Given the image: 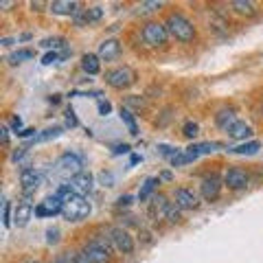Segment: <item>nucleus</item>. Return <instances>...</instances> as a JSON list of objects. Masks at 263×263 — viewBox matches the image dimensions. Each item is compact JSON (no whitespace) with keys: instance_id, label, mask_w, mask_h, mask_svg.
Returning <instances> with one entry per match:
<instances>
[{"instance_id":"f257e3e1","label":"nucleus","mask_w":263,"mask_h":263,"mask_svg":"<svg viewBox=\"0 0 263 263\" xmlns=\"http://www.w3.org/2000/svg\"><path fill=\"white\" fill-rule=\"evenodd\" d=\"M164 27L169 31V37H174L180 44H189L193 42L197 35L195 24L186 18L184 13H169L167 20H164Z\"/></svg>"},{"instance_id":"f03ea898","label":"nucleus","mask_w":263,"mask_h":263,"mask_svg":"<svg viewBox=\"0 0 263 263\" xmlns=\"http://www.w3.org/2000/svg\"><path fill=\"white\" fill-rule=\"evenodd\" d=\"M105 84H108L110 88L114 90H127L129 86L136 84V70L132 68V66H117V68H110L108 72H105Z\"/></svg>"},{"instance_id":"7ed1b4c3","label":"nucleus","mask_w":263,"mask_h":263,"mask_svg":"<svg viewBox=\"0 0 263 263\" xmlns=\"http://www.w3.org/2000/svg\"><path fill=\"white\" fill-rule=\"evenodd\" d=\"M90 211H92V204L88 202V197L84 195H72L70 200L64 202V211H62V217L66 221H84Z\"/></svg>"},{"instance_id":"20e7f679","label":"nucleus","mask_w":263,"mask_h":263,"mask_svg":"<svg viewBox=\"0 0 263 263\" xmlns=\"http://www.w3.org/2000/svg\"><path fill=\"white\" fill-rule=\"evenodd\" d=\"M141 37H143L145 46H149V48H162L164 44H167V40H169V31H167V27H164V22H154L152 20V22L143 24Z\"/></svg>"},{"instance_id":"39448f33","label":"nucleus","mask_w":263,"mask_h":263,"mask_svg":"<svg viewBox=\"0 0 263 263\" xmlns=\"http://www.w3.org/2000/svg\"><path fill=\"white\" fill-rule=\"evenodd\" d=\"M84 252L92 263H110L112 261V243L110 237H95L84 246Z\"/></svg>"},{"instance_id":"423d86ee","label":"nucleus","mask_w":263,"mask_h":263,"mask_svg":"<svg viewBox=\"0 0 263 263\" xmlns=\"http://www.w3.org/2000/svg\"><path fill=\"white\" fill-rule=\"evenodd\" d=\"M108 237H110V243L114 250H119L123 254H132L134 252V237H132L125 228L121 226H114L108 230Z\"/></svg>"},{"instance_id":"0eeeda50","label":"nucleus","mask_w":263,"mask_h":263,"mask_svg":"<svg viewBox=\"0 0 263 263\" xmlns=\"http://www.w3.org/2000/svg\"><path fill=\"white\" fill-rule=\"evenodd\" d=\"M221 186H224V178H219L217 174H211L202 180V184H200V195H202V200H206V202H215L219 193H221Z\"/></svg>"},{"instance_id":"6e6552de","label":"nucleus","mask_w":263,"mask_h":263,"mask_svg":"<svg viewBox=\"0 0 263 263\" xmlns=\"http://www.w3.org/2000/svg\"><path fill=\"white\" fill-rule=\"evenodd\" d=\"M248 182H250V176L241 167H230L224 174V186H228L230 191H241V189L248 186Z\"/></svg>"},{"instance_id":"1a4fd4ad","label":"nucleus","mask_w":263,"mask_h":263,"mask_svg":"<svg viewBox=\"0 0 263 263\" xmlns=\"http://www.w3.org/2000/svg\"><path fill=\"white\" fill-rule=\"evenodd\" d=\"M169 200L167 195L162 193H156L149 204H147V217H149L152 221H160V219H167V211H169Z\"/></svg>"},{"instance_id":"9d476101","label":"nucleus","mask_w":263,"mask_h":263,"mask_svg":"<svg viewBox=\"0 0 263 263\" xmlns=\"http://www.w3.org/2000/svg\"><path fill=\"white\" fill-rule=\"evenodd\" d=\"M64 211V200L57 195H48L35 206V217H53V215H62Z\"/></svg>"},{"instance_id":"9b49d317","label":"nucleus","mask_w":263,"mask_h":263,"mask_svg":"<svg viewBox=\"0 0 263 263\" xmlns=\"http://www.w3.org/2000/svg\"><path fill=\"white\" fill-rule=\"evenodd\" d=\"M55 171L57 174H62V176H66V178H75L77 174H81V160L77 158L75 154H64L60 160H57V164H55Z\"/></svg>"},{"instance_id":"f8f14e48","label":"nucleus","mask_w":263,"mask_h":263,"mask_svg":"<svg viewBox=\"0 0 263 263\" xmlns=\"http://www.w3.org/2000/svg\"><path fill=\"white\" fill-rule=\"evenodd\" d=\"M44 174L40 169H33V167H22L20 169V184H22V191L24 193H33L35 189L42 184Z\"/></svg>"},{"instance_id":"ddd939ff","label":"nucleus","mask_w":263,"mask_h":263,"mask_svg":"<svg viewBox=\"0 0 263 263\" xmlns=\"http://www.w3.org/2000/svg\"><path fill=\"white\" fill-rule=\"evenodd\" d=\"M174 202L182 211H193V209L200 206V197H197V193L193 191V189H186V186L176 189L174 191Z\"/></svg>"},{"instance_id":"4468645a","label":"nucleus","mask_w":263,"mask_h":263,"mask_svg":"<svg viewBox=\"0 0 263 263\" xmlns=\"http://www.w3.org/2000/svg\"><path fill=\"white\" fill-rule=\"evenodd\" d=\"M68 184L72 189V193L75 195H88L90 191H92V184H95V178L90 171H81V174H77L75 178H70L68 180Z\"/></svg>"},{"instance_id":"2eb2a0df","label":"nucleus","mask_w":263,"mask_h":263,"mask_svg":"<svg viewBox=\"0 0 263 263\" xmlns=\"http://www.w3.org/2000/svg\"><path fill=\"white\" fill-rule=\"evenodd\" d=\"M121 51H123V46H121L119 40L110 37V40H103V42L99 44V53L97 55H99V60L101 62H114L121 55Z\"/></svg>"},{"instance_id":"dca6fc26","label":"nucleus","mask_w":263,"mask_h":263,"mask_svg":"<svg viewBox=\"0 0 263 263\" xmlns=\"http://www.w3.org/2000/svg\"><path fill=\"white\" fill-rule=\"evenodd\" d=\"M237 121H239V119H237V110H235V108H221V110L215 114V125H217L221 132H226V134H228V129L233 127Z\"/></svg>"},{"instance_id":"f3484780","label":"nucleus","mask_w":263,"mask_h":263,"mask_svg":"<svg viewBox=\"0 0 263 263\" xmlns=\"http://www.w3.org/2000/svg\"><path fill=\"white\" fill-rule=\"evenodd\" d=\"M48 11L55 15H75L79 11V3H70V0H53L48 3Z\"/></svg>"},{"instance_id":"a211bd4d","label":"nucleus","mask_w":263,"mask_h":263,"mask_svg":"<svg viewBox=\"0 0 263 263\" xmlns=\"http://www.w3.org/2000/svg\"><path fill=\"white\" fill-rule=\"evenodd\" d=\"M33 213H35V209H33L29 202L18 204V206H15V211H13V224L18 226V228H24V226L29 224V219L33 217Z\"/></svg>"},{"instance_id":"6ab92c4d","label":"nucleus","mask_w":263,"mask_h":263,"mask_svg":"<svg viewBox=\"0 0 263 263\" xmlns=\"http://www.w3.org/2000/svg\"><path fill=\"white\" fill-rule=\"evenodd\" d=\"M250 136H252V127L246 121H237L235 125L228 129V138H233V141H248Z\"/></svg>"},{"instance_id":"aec40b11","label":"nucleus","mask_w":263,"mask_h":263,"mask_svg":"<svg viewBox=\"0 0 263 263\" xmlns=\"http://www.w3.org/2000/svg\"><path fill=\"white\" fill-rule=\"evenodd\" d=\"M230 9H233L237 15H243V18L257 15V5H254L252 0H235V3H230Z\"/></svg>"},{"instance_id":"412c9836","label":"nucleus","mask_w":263,"mask_h":263,"mask_svg":"<svg viewBox=\"0 0 263 263\" xmlns=\"http://www.w3.org/2000/svg\"><path fill=\"white\" fill-rule=\"evenodd\" d=\"M81 68H84L86 75H99L101 72V60L95 53H86L81 57Z\"/></svg>"},{"instance_id":"4be33fe9","label":"nucleus","mask_w":263,"mask_h":263,"mask_svg":"<svg viewBox=\"0 0 263 263\" xmlns=\"http://www.w3.org/2000/svg\"><path fill=\"white\" fill-rule=\"evenodd\" d=\"M156 184H160L158 178H147L145 182H143V186H141V191H138V200H141V202L152 200L154 191H156Z\"/></svg>"},{"instance_id":"5701e85b","label":"nucleus","mask_w":263,"mask_h":263,"mask_svg":"<svg viewBox=\"0 0 263 263\" xmlns=\"http://www.w3.org/2000/svg\"><path fill=\"white\" fill-rule=\"evenodd\" d=\"M121 121H123V125L127 127V132L132 136H138V123L134 119V112L127 110V108H121Z\"/></svg>"},{"instance_id":"b1692460","label":"nucleus","mask_w":263,"mask_h":263,"mask_svg":"<svg viewBox=\"0 0 263 263\" xmlns=\"http://www.w3.org/2000/svg\"><path fill=\"white\" fill-rule=\"evenodd\" d=\"M261 149V143L259 141H248V143H241V145H237L233 147V154H239V156H252V154H257Z\"/></svg>"},{"instance_id":"393cba45","label":"nucleus","mask_w":263,"mask_h":263,"mask_svg":"<svg viewBox=\"0 0 263 263\" xmlns=\"http://www.w3.org/2000/svg\"><path fill=\"white\" fill-rule=\"evenodd\" d=\"M33 53L31 48H20V51H15V53H11L9 57H7V62H9L11 66H18V64H22V62H27V60H33Z\"/></svg>"},{"instance_id":"a878e982","label":"nucleus","mask_w":263,"mask_h":263,"mask_svg":"<svg viewBox=\"0 0 263 263\" xmlns=\"http://www.w3.org/2000/svg\"><path fill=\"white\" fill-rule=\"evenodd\" d=\"M62 134H64L62 127H48V129H44V132H40V134L33 138V143H46V141H53V138L62 136Z\"/></svg>"},{"instance_id":"bb28decb","label":"nucleus","mask_w":263,"mask_h":263,"mask_svg":"<svg viewBox=\"0 0 263 263\" xmlns=\"http://www.w3.org/2000/svg\"><path fill=\"white\" fill-rule=\"evenodd\" d=\"M167 221H169V224H180V221H182V209H180L176 202H171V204H169Z\"/></svg>"},{"instance_id":"cd10ccee","label":"nucleus","mask_w":263,"mask_h":263,"mask_svg":"<svg viewBox=\"0 0 263 263\" xmlns=\"http://www.w3.org/2000/svg\"><path fill=\"white\" fill-rule=\"evenodd\" d=\"M145 99H141V97H136V95H129V97H125V105H123V108H138V110H143L145 108Z\"/></svg>"},{"instance_id":"c85d7f7f","label":"nucleus","mask_w":263,"mask_h":263,"mask_svg":"<svg viewBox=\"0 0 263 263\" xmlns=\"http://www.w3.org/2000/svg\"><path fill=\"white\" fill-rule=\"evenodd\" d=\"M182 134L189 138V141H191V138H195L197 134H200V125H197L195 121H186L184 127H182Z\"/></svg>"},{"instance_id":"c756f323","label":"nucleus","mask_w":263,"mask_h":263,"mask_svg":"<svg viewBox=\"0 0 263 263\" xmlns=\"http://www.w3.org/2000/svg\"><path fill=\"white\" fill-rule=\"evenodd\" d=\"M42 46L44 48H53V51H55V48H68V46H66L64 37H48V40H44V42H42Z\"/></svg>"},{"instance_id":"7c9ffc66","label":"nucleus","mask_w":263,"mask_h":263,"mask_svg":"<svg viewBox=\"0 0 263 263\" xmlns=\"http://www.w3.org/2000/svg\"><path fill=\"white\" fill-rule=\"evenodd\" d=\"M162 3L160 0H152V3H141V7H138V13H152L156 9H160Z\"/></svg>"},{"instance_id":"2f4dec72","label":"nucleus","mask_w":263,"mask_h":263,"mask_svg":"<svg viewBox=\"0 0 263 263\" xmlns=\"http://www.w3.org/2000/svg\"><path fill=\"white\" fill-rule=\"evenodd\" d=\"M60 241V228H48L46 230V243H57Z\"/></svg>"},{"instance_id":"473e14b6","label":"nucleus","mask_w":263,"mask_h":263,"mask_svg":"<svg viewBox=\"0 0 263 263\" xmlns=\"http://www.w3.org/2000/svg\"><path fill=\"white\" fill-rule=\"evenodd\" d=\"M72 263H92V261L88 259V254L84 250H79V252L72 254Z\"/></svg>"},{"instance_id":"72a5a7b5","label":"nucleus","mask_w":263,"mask_h":263,"mask_svg":"<svg viewBox=\"0 0 263 263\" xmlns=\"http://www.w3.org/2000/svg\"><path fill=\"white\" fill-rule=\"evenodd\" d=\"M60 53L57 51H51V53H46L44 57H42V64H53V62H60Z\"/></svg>"},{"instance_id":"f704fd0d","label":"nucleus","mask_w":263,"mask_h":263,"mask_svg":"<svg viewBox=\"0 0 263 263\" xmlns=\"http://www.w3.org/2000/svg\"><path fill=\"white\" fill-rule=\"evenodd\" d=\"M158 149H160V154H162V156H169V158H174V156H178V154H180L178 149H174V147H169V145H160Z\"/></svg>"},{"instance_id":"c9c22d12","label":"nucleus","mask_w":263,"mask_h":263,"mask_svg":"<svg viewBox=\"0 0 263 263\" xmlns=\"http://www.w3.org/2000/svg\"><path fill=\"white\" fill-rule=\"evenodd\" d=\"M3 221H5V226H9V224H11V204H9V202H5V211H3Z\"/></svg>"},{"instance_id":"e433bc0d","label":"nucleus","mask_w":263,"mask_h":263,"mask_svg":"<svg viewBox=\"0 0 263 263\" xmlns=\"http://www.w3.org/2000/svg\"><path fill=\"white\" fill-rule=\"evenodd\" d=\"M110 112H112L110 101H99V114H101V117H105V114H110Z\"/></svg>"},{"instance_id":"4c0bfd02","label":"nucleus","mask_w":263,"mask_h":263,"mask_svg":"<svg viewBox=\"0 0 263 263\" xmlns=\"http://www.w3.org/2000/svg\"><path fill=\"white\" fill-rule=\"evenodd\" d=\"M66 123H68L70 127H75V125H77V117H75V110H72V108L66 110Z\"/></svg>"},{"instance_id":"58836bf2","label":"nucleus","mask_w":263,"mask_h":263,"mask_svg":"<svg viewBox=\"0 0 263 263\" xmlns=\"http://www.w3.org/2000/svg\"><path fill=\"white\" fill-rule=\"evenodd\" d=\"M9 127H7V125H3V127H0V136H3V145L7 147V145H9Z\"/></svg>"},{"instance_id":"ea45409f","label":"nucleus","mask_w":263,"mask_h":263,"mask_svg":"<svg viewBox=\"0 0 263 263\" xmlns=\"http://www.w3.org/2000/svg\"><path fill=\"white\" fill-rule=\"evenodd\" d=\"M24 154H27V147H18V149H15V152L11 154V160H13V162H18Z\"/></svg>"},{"instance_id":"a19ab883","label":"nucleus","mask_w":263,"mask_h":263,"mask_svg":"<svg viewBox=\"0 0 263 263\" xmlns=\"http://www.w3.org/2000/svg\"><path fill=\"white\" fill-rule=\"evenodd\" d=\"M11 127L15 129V134H20V132H22V119L20 117H13L11 119Z\"/></svg>"},{"instance_id":"79ce46f5","label":"nucleus","mask_w":263,"mask_h":263,"mask_svg":"<svg viewBox=\"0 0 263 263\" xmlns=\"http://www.w3.org/2000/svg\"><path fill=\"white\" fill-rule=\"evenodd\" d=\"M53 263H72V257L70 254H57L53 259Z\"/></svg>"},{"instance_id":"37998d69","label":"nucleus","mask_w":263,"mask_h":263,"mask_svg":"<svg viewBox=\"0 0 263 263\" xmlns=\"http://www.w3.org/2000/svg\"><path fill=\"white\" fill-rule=\"evenodd\" d=\"M132 200H134V197H132V195H121L117 204H119V206H129Z\"/></svg>"},{"instance_id":"c03bdc74","label":"nucleus","mask_w":263,"mask_h":263,"mask_svg":"<svg viewBox=\"0 0 263 263\" xmlns=\"http://www.w3.org/2000/svg\"><path fill=\"white\" fill-rule=\"evenodd\" d=\"M18 136H20V138H29V136H33V138H35L37 134H35V129H33V127H27V129H22Z\"/></svg>"},{"instance_id":"a18cd8bd","label":"nucleus","mask_w":263,"mask_h":263,"mask_svg":"<svg viewBox=\"0 0 263 263\" xmlns=\"http://www.w3.org/2000/svg\"><path fill=\"white\" fill-rule=\"evenodd\" d=\"M129 149H132V147L123 143V145H117V147H114V154H117V156H119V154H127Z\"/></svg>"},{"instance_id":"49530a36","label":"nucleus","mask_w":263,"mask_h":263,"mask_svg":"<svg viewBox=\"0 0 263 263\" xmlns=\"http://www.w3.org/2000/svg\"><path fill=\"white\" fill-rule=\"evenodd\" d=\"M29 7H31L33 11H42V7H48V5H44V3H31Z\"/></svg>"},{"instance_id":"de8ad7c7","label":"nucleus","mask_w":263,"mask_h":263,"mask_svg":"<svg viewBox=\"0 0 263 263\" xmlns=\"http://www.w3.org/2000/svg\"><path fill=\"white\" fill-rule=\"evenodd\" d=\"M101 180L108 182V186H112V174H101Z\"/></svg>"},{"instance_id":"09e8293b","label":"nucleus","mask_w":263,"mask_h":263,"mask_svg":"<svg viewBox=\"0 0 263 263\" xmlns=\"http://www.w3.org/2000/svg\"><path fill=\"white\" fill-rule=\"evenodd\" d=\"M0 44H3V46H11L13 40H11V37H3V40H0Z\"/></svg>"},{"instance_id":"8fccbe9b","label":"nucleus","mask_w":263,"mask_h":263,"mask_svg":"<svg viewBox=\"0 0 263 263\" xmlns=\"http://www.w3.org/2000/svg\"><path fill=\"white\" fill-rule=\"evenodd\" d=\"M0 7H3V9L7 11V9H9V7H13V3H9V0H3V3H0Z\"/></svg>"},{"instance_id":"3c124183","label":"nucleus","mask_w":263,"mask_h":263,"mask_svg":"<svg viewBox=\"0 0 263 263\" xmlns=\"http://www.w3.org/2000/svg\"><path fill=\"white\" fill-rule=\"evenodd\" d=\"M143 158H141V156H132V164H136V162H141Z\"/></svg>"},{"instance_id":"603ef678","label":"nucleus","mask_w":263,"mask_h":263,"mask_svg":"<svg viewBox=\"0 0 263 263\" xmlns=\"http://www.w3.org/2000/svg\"><path fill=\"white\" fill-rule=\"evenodd\" d=\"M261 114H263V105H261Z\"/></svg>"},{"instance_id":"864d4df0","label":"nucleus","mask_w":263,"mask_h":263,"mask_svg":"<svg viewBox=\"0 0 263 263\" xmlns=\"http://www.w3.org/2000/svg\"><path fill=\"white\" fill-rule=\"evenodd\" d=\"M31 263H35V261H31Z\"/></svg>"}]
</instances>
